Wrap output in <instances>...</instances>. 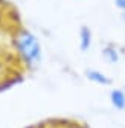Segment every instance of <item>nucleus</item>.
<instances>
[{
	"mask_svg": "<svg viewBox=\"0 0 125 128\" xmlns=\"http://www.w3.org/2000/svg\"><path fill=\"white\" fill-rule=\"evenodd\" d=\"M15 46L18 49V54L28 64H37L41 60L43 50H41V44L40 40L29 30H22L17 35L15 40Z\"/></svg>",
	"mask_w": 125,
	"mask_h": 128,
	"instance_id": "1",
	"label": "nucleus"
},
{
	"mask_svg": "<svg viewBox=\"0 0 125 128\" xmlns=\"http://www.w3.org/2000/svg\"><path fill=\"white\" fill-rule=\"evenodd\" d=\"M86 76H87V79L88 81H92V82H95L96 86H110L112 84V79L108 78L104 72H101V70H98V69H87L86 70Z\"/></svg>",
	"mask_w": 125,
	"mask_h": 128,
	"instance_id": "2",
	"label": "nucleus"
},
{
	"mask_svg": "<svg viewBox=\"0 0 125 128\" xmlns=\"http://www.w3.org/2000/svg\"><path fill=\"white\" fill-rule=\"evenodd\" d=\"M110 101L116 110H125V92L120 88H113L110 92Z\"/></svg>",
	"mask_w": 125,
	"mask_h": 128,
	"instance_id": "3",
	"label": "nucleus"
},
{
	"mask_svg": "<svg viewBox=\"0 0 125 128\" xmlns=\"http://www.w3.org/2000/svg\"><path fill=\"white\" fill-rule=\"evenodd\" d=\"M92 30L87 26H82L80 30V49L81 52H87L92 47Z\"/></svg>",
	"mask_w": 125,
	"mask_h": 128,
	"instance_id": "4",
	"label": "nucleus"
},
{
	"mask_svg": "<svg viewBox=\"0 0 125 128\" xmlns=\"http://www.w3.org/2000/svg\"><path fill=\"white\" fill-rule=\"evenodd\" d=\"M102 58L108 62V64H118L120 56H119V52L112 46H107L102 49Z\"/></svg>",
	"mask_w": 125,
	"mask_h": 128,
	"instance_id": "5",
	"label": "nucleus"
},
{
	"mask_svg": "<svg viewBox=\"0 0 125 128\" xmlns=\"http://www.w3.org/2000/svg\"><path fill=\"white\" fill-rule=\"evenodd\" d=\"M114 6L120 11H125V0H114Z\"/></svg>",
	"mask_w": 125,
	"mask_h": 128,
	"instance_id": "6",
	"label": "nucleus"
}]
</instances>
